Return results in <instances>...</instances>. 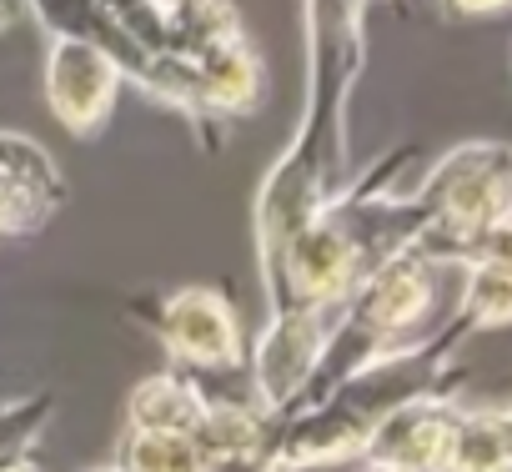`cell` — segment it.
Instances as JSON below:
<instances>
[{"mask_svg": "<svg viewBox=\"0 0 512 472\" xmlns=\"http://www.w3.org/2000/svg\"><path fill=\"white\" fill-rule=\"evenodd\" d=\"M462 332H467V322L457 317V332H447L432 347L372 357L357 377H347L327 397V407H317V412H307V417H297L287 427V437L277 442V462L282 467H322V462H337V457L362 452L367 437H372V427L387 412H397V407H407V402H417V397L432 392V382L442 372V357L457 347Z\"/></svg>", "mask_w": 512, "mask_h": 472, "instance_id": "cell-1", "label": "cell"}, {"mask_svg": "<svg viewBox=\"0 0 512 472\" xmlns=\"http://www.w3.org/2000/svg\"><path fill=\"white\" fill-rule=\"evenodd\" d=\"M412 221V247L437 257H472L477 236L512 211V146L502 141H472L447 151L417 201Z\"/></svg>", "mask_w": 512, "mask_h": 472, "instance_id": "cell-2", "label": "cell"}, {"mask_svg": "<svg viewBox=\"0 0 512 472\" xmlns=\"http://www.w3.org/2000/svg\"><path fill=\"white\" fill-rule=\"evenodd\" d=\"M357 267H362L357 236H347L327 216H312L282 247V257L272 262L267 282L282 292V307H327V302L352 292Z\"/></svg>", "mask_w": 512, "mask_h": 472, "instance_id": "cell-3", "label": "cell"}, {"mask_svg": "<svg viewBox=\"0 0 512 472\" xmlns=\"http://www.w3.org/2000/svg\"><path fill=\"white\" fill-rule=\"evenodd\" d=\"M116 81H121V66L101 46L71 41V36H56L51 41V56H46V101H51L56 121L71 126L76 136H91L111 116Z\"/></svg>", "mask_w": 512, "mask_h": 472, "instance_id": "cell-4", "label": "cell"}, {"mask_svg": "<svg viewBox=\"0 0 512 472\" xmlns=\"http://www.w3.org/2000/svg\"><path fill=\"white\" fill-rule=\"evenodd\" d=\"M427 297H432V257L412 242H402L387 262L372 267V277L362 282L357 302H352V317L347 327L382 342L402 327H412L422 312H427Z\"/></svg>", "mask_w": 512, "mask_h": 472, "instance_id": "cell-5", "label": "cell"}, {"mask_svg": "<svg viewBox=\"0 0 512 472\" xmlns=\"http://www.w3.org/2000/svg\"><path fill=\"white\" fill-rule=\"evenodd\" d=\"M61 201H66V181L51 151L21 131H0V236L46 226Z\"/></svg>", "mask_w": 512, "mask_h": 472, "instance_id": "cell-6", "label": "cell"}, {"mask_svg": "<svg viewBox=\"0 0 512 472\" xmlns=\"http://www.w3.org/2000/svg\"><path fill=\"white\" fill-rule=\"evenodd\" d=\"M156 332L171 347V357H181L191 367H231L241 357L236 312L211 287H186V292L166 297L161 317H156Z\"/></svg>", "mask_w": 512, "mask_h": 472, "instance_id": "cell-7", "label": "cell"}, {"mask_svg": "<svg viewBox=\"0 0 512 472\" xmlns=\"http://www.w3.org/2000/svg\"><path fill=\"white\" fill-rule=\"evenodd\" d=\"M322 357V307H282L277 322L256 342V387L267 407H287Z\"/></svg>", "mask_w": 512, "mask_h": 472, "instance_id": "cell-8", "label": "cell"}, {"mask_svg": "<svg viewBox=\"0 0 512 472\" xmlns=\"http://www.w3.org/2000/svg\"><path fill=\"white\" fill-rule=\"evenodd\" d=\"M452 427L457 412H447L442 402H407L397 412H387L372 437L367 452L377 467H397V472H442L447 467V447H452Z\"/></svg>", "mask_w": 512, "mask_h": 472, "instance_id": "cell-9", "label": "cell"}, {"mask_svg": "<svg viewBox=\"0 0 512 472\" xmlns=\"http://www.w3.org/2000/svg\"><path fill=\"white\" fill-rule=\"evenodd\" d=\"M191 76V91L201 106H221V111H246L256 101V86H262V71H256V56L241 46V36L211 41L191 56H176Z\"/></svg>", "mask_w": 512, "mask_h": 472, "instance_id": "cell-10", "label": "cell"}, {"mask_svg": "<svg viewBox=\"0 0 512 472\" xmlns=\"http://www.w3.org/2000/svg\"><path fill=\"white\" fill-rule=\"evenodd\" d=\"M206 417L201 392L186 377H151L131 392V427L141 432H196Z\"/></svg>", "mask_w": 512, "mask_h": 472, "instance_id": "cell-11", "label": "cell"}, {"mask_svg": "<svg viewBox=\"0 0 512 472\" xmlns=\"http://www.w3.org/2000/svg\"><path fill=\"white\" fill-rule=\"evenodd\" d=\"M442 472H512V437H507L502 417L497 412L457 417Z\"/></svg>", "mask_w": 512, "mask_h": 472, "instance_id": "cell-12", "label": "cell"}, {"mask_svg": "<svg viewBox=\"0 0 512 472\" xmlns=\"http://www.w3.org/2000/svg\"><path fill=\"white\" fill-rule=\"evenodd\" d=\"M206 452L196 432H141L131 427L121 442V472H201Z\"/></svg>", "mask_w": 512, "mask_h": 472, "instance_id": "cell-13", "label": "cell"}, {"mask_svg": "<svg viewBox=\"0 0 512 472\" xmlns=\"http://www.w3.org/2000/svg\"><path fill=\"white\" fill-rule=\"evenodd\" d=\"M462 322H467V327H502V322H512V272H507V267L467 262Z\"/></svg>", "mask_w": 512, "mask_h": 472, "instance_id": "cell-14", "label": "cell"}, {"mask_svg": "<svg viewBox=\"0 0 512 472\" xmlns=\"http://www.w3.org/2000/svg\"><path fill=\"white\" fill-rule=\"evenodd\" d=\"M196 442L206 457H226V452H251V447H267V427L251 407H206L201 427H196Z\"/></svg>", "mask_w": 512, "mask_h": 472, "instance_id": "cell-15", "label": "cell"}, {"mask_svg": "<svg viewBox=\"0 0 512 472\" xmlns=\"http://www.w3.org/2000/svg\"><path fill=\"white\" fill-rule=\"evenodd\" d=\"M51 422V392H36V397H21V402H0V467L11 457H21L41 427Z\"/></svg>", "mask_w": 512, "mask_h": 472, "instance_id": "cell-16", "label": "cell"}, {"mask_svg": "<svg viewBox=\"0 0 512 472\" xmlns=\"http://www.w3.org/2000/svg\"><path fill=\"white\" fill-rule=\"evenodd\" d=\"M467 262H492V267H507V272H512V211L497 216V221L477 236V247H472Z\"/></svg>", "mask_w": 512, "mask_h": 472, "instance_id": "cell-17", "label": "cell"}, {"mask_svg": "<svg viewBox=\"0 0 512 472\" xmlns=\"http://www.w3.org/2000/svg\"><path fill=\"white\" fill-rule=\"evenodd\" d=\"M201 472H282L277 462V442L251 447V452H226V457H206Z\"/></svg>", "mask_w": 512, "mask_h": 472, "instance_id": "cell-18", "label": "cell"}, {"mask_svg": "<svg viewBox=\"0 0 512 472\" xmlns=\"http://www.w3.org/2000/svg\"><path fill=\"white\" fill-rule=\"evenodd\" d=\"M512 0H442V11L457 16V21H472V16H492V11H507Z\"/></svg>", "mask_w": 512, "mask_h": 472, "instance_id": "cell-19", "label": "cell"}, {"mask_svg": "<svg viewBox=\"0 0 512 472\" xmlns=\"http://www.w3.org/2000/svg\"><path fill=\"white\" fill-rule=\"evenodd\" d=\"M16 16H21V0H0V31H6Z\"/></svg>", "mask_w": 512, "mask_h": 472, "instance_id": "cell-20", "label": "cell"}, {"mask_svg": "<svg viewBox=\"0 0 512 472\" xmlns=\"http://www.w3.org/2000/svg\"><path fill=\"white\" fill-rule=\"evenodd\" d=\"M0 472H41V467H36V462H31L26 452H21V457H11V462H6V467H0Z\"/></svg>", "mask_w": 512, "mask_h": 472, "instance_id": "cell-21", "label": "cell"}, {"mask_svg": "<svg viewBox=\"0 0 512 472\" xmlns=\"http://www.w3.org/2000/svg\"><path fill=\"white\" fill-rule=\"evenodd\" d=\"M151 6H156V11H161V21H166V16H171V11L181 6V0H151Z\"/></svg>", "mask_w": 512, "mask_h": 472, "instance_id": "cell-22", "label": "cell"}, {"mask_svg": "<svg viewBox=\"0 0 512 472\" xmlns=\"http://www.w3.org/2000/svg\"><path fill=\"white\" fill-rule=\"evenodd\" d=\"M497 417H502V427H507V437H512V407H507V412H497Z\"/></svg>", "mask_w": 512, "mask_h": 472, "instance_id": "cell-23", "label": "cell"}, {"mask_svg": "<svg viewBox=\"0 0 512 472\" xmlns=\"http://www.w3.org/2000/svg\"><path fill=\"white\" fill-rule=\"evenodd\" d=\"M372 472H397V467H372Z\"/></svg>", "mask_w": 512, "mask_h": 472, "instance_id": "cell-24", "label": "cell"}]
</instances>
